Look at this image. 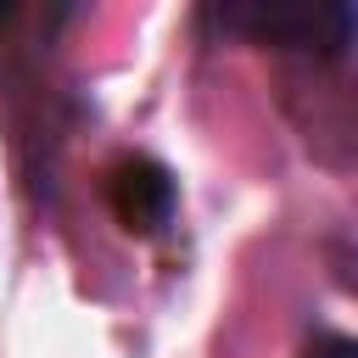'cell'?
Returning a JSON list of instances; mask_svg holds the SVG:
<instances>
[{"label": "cell", "instance_id": "obj_2", "mask_svg": "<svg viewBox=\"0 0 358 358\" xmlns=\"http://www.w3.org/2000/svg\"><path fill=\"white\" fill-rule=\"evenodd\" d=\"M106 190H112V213H117L123 229H134V235L162 229V224L173 218V201H179L168 168H157V162H145V157H123V162L112 168V185H106Z\"/></svg>", "mask_w": 358, "mask_h": 358}, {"label": "cell", "instance_id": "obj_3", "mask_svg": "<svg viewBox=\"0 0 358 358\" xmlns=\"http://www.w3.org/2000/svg\"><path fill=\"white\" fill-rule=\"evenodd\" d=\"M302 358H358V341L341 336V330H313L302 341Z\"/></svg>", "mask_w": 358, "mask_h": 358}, {"label": "cell", "instance_id": "obj_1", "mask_svg": "<svg viewBox=\"0 0 358 358\" xmlns=\"http://www.w3.org/2000/svg\"><path fill=\"white\" fill-rule=\"evenodd\" d=\"M207 22L257 45H280V50L347 56L358 6L352 0H229V6H207Z\"/></svg>", "mask_w": 358, "mask_h": 358}]
</instances>
